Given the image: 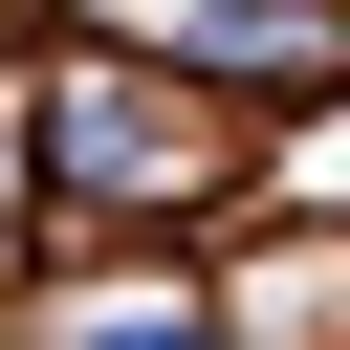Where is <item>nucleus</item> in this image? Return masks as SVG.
Instances as JSON below:
<instances>
[{
  "instance_id": "f257e3e1",
  "label": "nucleus",
  "mask_w": 350,
  "mask_h": 350,
  "mask_svg": "<svg viewBox=\"0 0 350 350\" xmlns=\"http://www.w3.org/2000/svg\"><path fill=\"white\" fill-rule=\"evenodd\" d=\"M22 131H44V219H88V241H175V219H219L241 153H262V131H219L197 88H153L131 44H44V66H22Z\"/></svg>"
},
{
  "instance_id": "f03ea898",
  "label": "nucleus",
  "mask_w": 350,
  "mask_h": 350,
  "mask_svg": "<svg viewBox=\"0 0 350 350\" xmlns=\"http://www.w3.org/2000/svg\"><path fill=\"white\" fill-rule=\"evenodd\" d=\"M44 219V131H22V66H0V241Z\"/></svg>"
},
{
  "instance_id": "7ed1b4c3",
  "label": "nucleus",
  "mask_w": 350,
  "mask_h": 350,
  "mask_svg": "<svg viewBox=\"0 0 350 350\" xmlns=\"http://www.w3.org/2000/svg\"><path fill=\"white\" fill-rule=\"evenodd\" d=\"M328 22H350V0H328Z\"/></svg>"
}]
</instances>
